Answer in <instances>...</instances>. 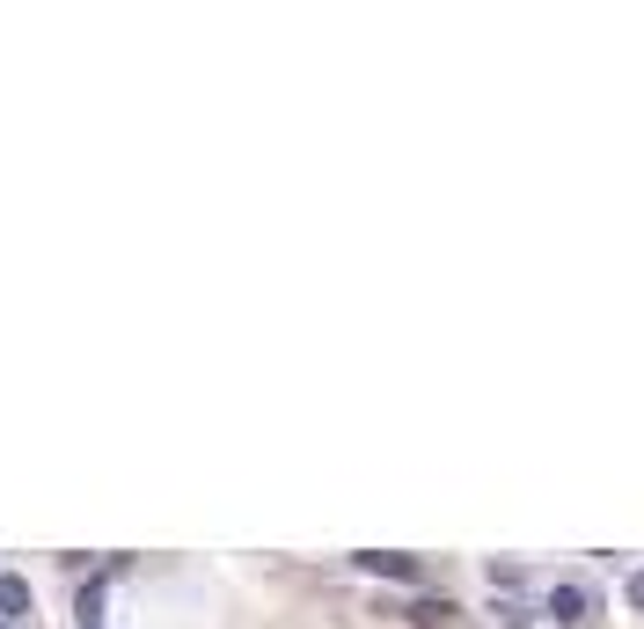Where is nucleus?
Instances as JSON below:
<instances>
[{
	"label": "nucleus",
	"mask_w": 644,
	"mask_h": 629,
	"mask_svg": "<svg viewBox=\"0 0 644 629\" xmlns=\"http://www.w3.org/2000/svg\"><path fill=\"white\" fill-rule=\"evenodd\" d=\"M351 563H359V571H374V578H396V586H418V578H425V563L403 557V549H359Z\"/></svg>",
	"instance_id": "nucleus-1"
},
{
	"label": "nucleus",
	"mask_w": 644,
	"mask_h": 629,
	"mask_svg": "<svg viewBox=\"0 0 644 629\" xmlns=\"http://www.w3.org/2000/svg\"><path fill=\"white\" fill-rule=\"evenodd\" d=\"M454 615H462V608H454L447 593H418L410 608H403V622H410V629H454Z\"/></svg>",
	"instance_id": "nucleus-2"
},
{
	"label": "nucleus",
	"mask_w": 644,
	"mask_h": 629,
	"mask_svg": "<svg viewBox=\"0 0 644 629\" xmlns=\"http://www.w3.org/2000/svg\"><path fill=\"white\" fill-rule=\"evenodd\" d=\"M549 615H557V622H586L593 593H586V586H557V593H549Z\"/></svg>",
	"instance_id": "nucleus-3"
},
{
	"label": "nucleus",
	"mask_w": 644,
	"mask_h": 629,
	"mask_svg": "<svg viewBox=\"0 0 644 629\" xmlns=\"http://www.w3.org/2000/svg\"><path fill=\"white\" fill-rule=\"evenodd\" d=\"M16 615H30V586L16 571H0V622H16Z\"/></svg>",
	"instance_id": "nucleus-4"
},
{
	"label": "nucleus",
	"mask_w": 644,
	"mask_h": 629,
	"mask_svg": "<svg viewBox=\"0 0 644 629\" xmlns=\"http://www.w3.org/2000/svg\"><path fill=\"white\" fill-rule=\"evenodd\" d=\"M81 622L103 629V586H88V593H81Z\"/></svg>",
	"instance_id": "nucleus-5"
},
{
	"label": "nucleus",
	"mask_w": 644,
	"mask_h": 629,
	"mask_svg": "<svg viewBox=\"0 0 644 629\" xmlns=\"http://www.w3.org/2000/svg\"><path fill=\"white\" fill-rule=\"evenodd\" d=\"M630 600H637V608H644V571H637V578H630Z\"/></svg>",
	"instance_id": "nucleus-6"
},
{
	"label": "nucleus",
	"mask_w": 644,
	"mask_h": 629,
	"mask_svg": "<svg viewBox=\"0 0 644 629\" xmlns=\"http://www.w3.org/2000/svg\"><path fill=\"white\" fill-rule=\"evenodd\" d=\"M0 629H16V622H0Z\"/></svg>",
	"instance_id": "nucleus-7"
}]
</instances>
